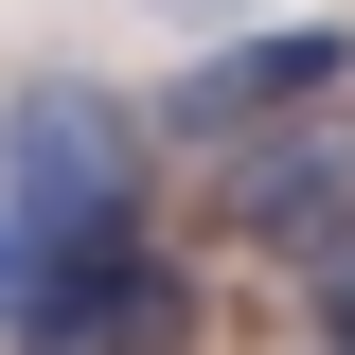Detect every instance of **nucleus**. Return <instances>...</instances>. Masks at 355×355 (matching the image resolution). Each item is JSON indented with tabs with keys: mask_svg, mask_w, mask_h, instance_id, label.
Wrapping results in <instances>:
<instances>
[{
	"mask_svg": "<svg viewBox=\"0 0 355 355\" xmlns=\"http://www.w3.org/2000/svg\"><path fill=\"white\" fill-rule=\"evenodd\" d=\"M18 266H36V231H18V214H0V302H18Z\"/></svg>",
	"mask_w": 355,
	"mask_h": 355,
	"instance_id": "6",
	"label": "nucleus"
},
{
	"mask_svg": "<svg viewBox=\"0 0 355 355\" xmlns=\"http://www.w3.org/2000/svg\"><path fill=\"white\" fill-rule=\"evenodd\" d=\"M320 338L355 355V231H338V249H320Z\"/></svg>",
	"mask_w": 355,
	"mask_h": 355,
	"instance_id": "5",
	"label": "nucleus"
},
{
	"mask_svg": "<svg viewBox=\"0 0 355 355\" xmlns=\"http://www.w3.org/2000/svg\"><path fill=\"white\" fill-rule=\"evenodd\" d=\"M302 89H355V36H231V53H196V71H178V125L231 142V125H266V107H302Z\"/></svg>",
	"mask_w": 355,
	"mask_h": 355,
	"instance_id": "4",
	"label": "nucleus"
},
{
	"mask_svg": "<svg viewBox=\"0 0 355 355\" xmlns=\"http://www.w3.org/2000/svg\"><path fill=\"white\" fill-rule=\"evenodd\" d=\"M231 231H249V249H338L355 231V107L338 89H302V125L231 160Z\"/></svg>",
	"mask_w": 355,
	"mask_h": 355,
	"instance_id": "3",
	"label": "nucleus"
},
{
	"mask_svg": "<svg viewBox=\"0 0 355 355\" xmlns=\"http://www.w3.org/2000/svg\"><path fill=\"white\" fill-rule=\"evenodd\" d=\"M142 196V125L107 89H18V125H0V214L18 231H107Z\"/></svg>",
	"mask_w": 355,
	"mask_h": 355,
	"instance_id": "2",
	"label": "nucleus"
},
{
	"mask_svg": "<svg viewBox=\"0 0 355 355\" xmlns=\"http://www.w3.org/2000/svg\"><path fill=\"white\" fill-rule=\"evenodd\" d=\"M0 338H18V355H178V266L142 249L125 214H107V231H36Z\"/></svg>",
	"mask_w": 355,
	"mask_h": 355,
	"instance_id": "1",
	"label": "nucleus"
}]
</instances>
